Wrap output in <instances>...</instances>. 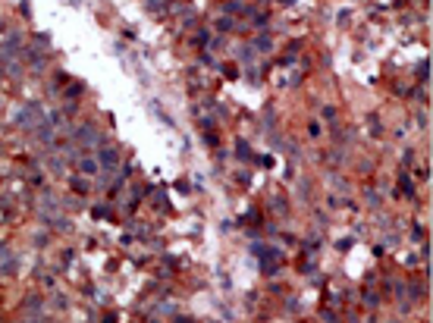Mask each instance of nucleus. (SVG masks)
<instances>
[{"mask_svg":"<svg viewBox=\"0 0 433 323\" xmlns=\"http://www.w3.org/2000/svg\"><path fill=\"white\" fill-rule=\"evenodd\" d=\"M104 166H116V154H113V151H104Z\"/></svg>","mask_w":433,"mask_h":323,"instance_id":"nucleus-1","label":"nucleus"}]
</instances>
